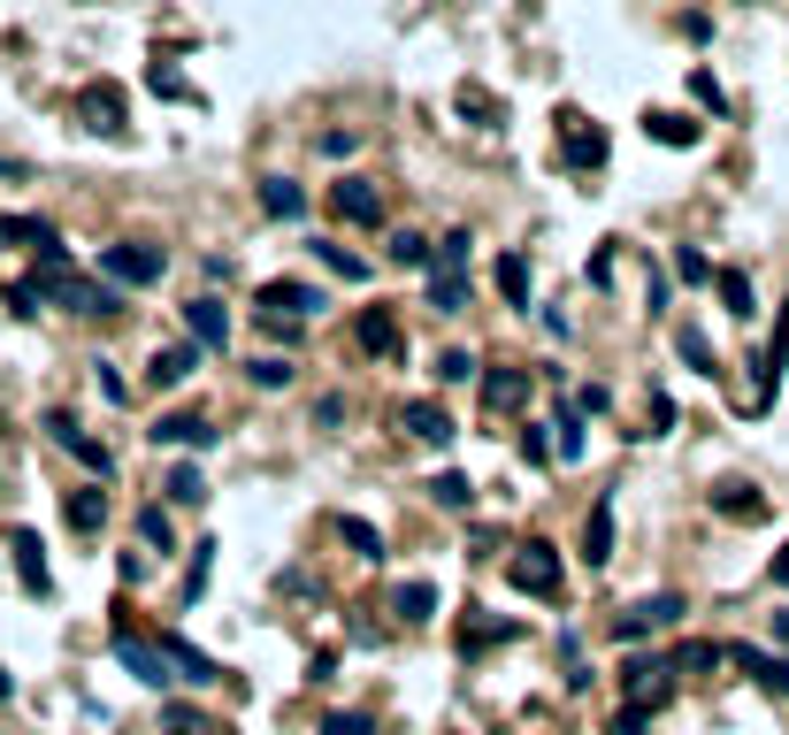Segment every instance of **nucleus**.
<instances>
[{
    "instance_id": "cd10ccee",
    "label": "nucleus",
    "mask_w": 789,
    "mask_h": 735,
    "mask_svg": "<svg viewBox=\"0 0 789 735\" xmlns=\"http://www.w3.org/2000/svg\"><path fill=\"white\" fill-rule=\"evenodd\" d=\"M713 292L728 299V314H736V322H752V314H759V292H752V277H744V269H721V277H713Z\"/></svg>"
},
{
    "instance_id": "6ab92c4d",
    "label": "nucleus",
    "mask_w": 789,
    "mask_h": 735,
    "mask_svg": "<svg viewBox=\"0 0 789 735\" xmlns=\"http://www.w3.org/2000/svg\"><path fill=\"white\" fill-rule=\"evenodd\" d=\"M8 552H15L23 590H31V597H46V552H39V537H31V529H15V537H8Z\"/></svg>"
},
{
    "instance_id": "9d476101",
    "label": "nucleus",
    "mask_w": 789,
    "mask_h": 735,
    "mask_svg": "<svg viewBox=\"0 0 789 735\" xmlns=\"http://www.w3.org/2000/svg\"><path fill=\"white\" fill-rule=\"evenodd\" d=\"M184 337H192L199 353H223V345H230V306H223V299H192V306H184Z\"/></svg>"
},
{
    "instance_id": "a211bd4d",
    "label": "nucleus",
    "mask_w": 789,
    "mask_h": 735,
    "mask_svg": "<svg viewBox=\"0 0 789 735\" xmlns=\"http://www.w3.org/2000/svg\"><path fill=\"white\" fill-rule=\"evenodd\" d=\"M483 407H490V414H521V407H529V376H521V368H498V376L483 383Z\"/></svg>"
},
{
    "instance_id": "a19ab883",
    "label": "nucleus",
    "mask_w": 789,
    "mask_h": 735,
    "mask_svg": "<svg viewBox=\"0 0 789 735\" xmlns=\"http://www.w3.org/2000/svg\"><path fill=\"white\" fill-rule=\"evenodd\" d=\"M468 376H475V353H468V345L437 353V383H468Z\"/></svg>"
},
{
    "instance_id": "8fccbe9b",
    "label": "nucleus",
    "mask_w": 789,
    "mask_h": 735,
    "mask_svg": "<svg viewBox=\"0 0 789 735\" xmlns=\"http://www.w3.org/2000/svg\"><path fill=\"white\" fill-rule=\"evenodd\" d=\"M659 430H674V399H667V391H651V430H644V437H659Z\"/></svg>"
},
{
    "instance_id": "4d7b16f0",
    "label": "nucleus",
    "mask_w": 789,
    "mask_h": 735,
    "mask_svg": "<svg viewBox=\"0 0 789 735\" xmlns=\"http://www.w3.org/2000/svg\"><path fill=\"white\" fill-rule=\"evenodd\" d=\"M8 698H15V674H8V667H0V705H8Z\"/></svg>"
},
{
    "instance_id": "5fc2aeb1",
    "label": "nucleus",
    "mask_w": 789,
    "mask_h": 735,
    "mask_svg": "<svg viewBox=\"0 0 789 735\" xmlns=\"http://www.w3.org/2000/svg\"><path fill=\"white\" fill-rule=\"evenodd\" d=\"M767 575H775V590H789V544L775 552V568H767Z\"/></svg>"
},
{
    "instance_id": "473e14b6",
    "label": "nucleus",
    "mask_w": 789,
    "mask_h": 735,
    "mask_svg": "<svg viewBox=\"0 0 789 735\" xmlns=\"http://www.w3.org/2000/svg\"><path fill=\"white\" fill-rule=\"evenodd\" d=\"M721 659H728V644H674L667 667H674V674H705V667H721Z\"/></svg>"
},
{
    "instance_id": "864d4df0",
    "label": "nucleus",
    "mask_w": 789,
    "mask_h": 735,
    "mask_svg": "<svg viewBox=\"0 0 789 735\" xmlns=\"http://www.w3.org/2000/svg\"><path fill=\"white\" fill-rule=\"evenodd\" d=\"M521 452H529L537 467H552V437H544V430H529V437H521Z\"/></svg>"
},
{
    "instance_id": "2eb2a0df",
    "label": "nucleus",
    "mask_w": 789,
    "mask_h": 735,
    "mask_svg": "<svg viewBox=\"0 0 789 735\" xmlns=\"http://www.w3.org/2000/svg\"><path fill=\"white\" fill-rule=\"evenodd\" d=\"M46 437H54V444H69V452H77V460H85L93 475H108V444H93L85 430H77V422H69V414H62V407H46Z\"/></svg>"
},
{
    "instance_id": "c9c22d12",
    "label": "nucleus",
    "mask_w": 789,
    "mask_h": 735,
    "mask_svg": "<svg viewBox=\"0 0 789 735\" xmlns=\"http://www.w3.org/2000/svg\"><path fill=\"white\" fill-rule=\"evenodd\" d=\"M674 353H682L698 376H721V368H713V345H705V329H674Z\"/></svg>"
},
{
    "instance_id": "b1692460",
    "label": "nucleus",
    "mask_w": 789,
    "mask_h": 735,
    "mask_svg": "<svg viewBox=\"0 0 789 735\" xmlns=\"http://www.w3.org/2000/svg\"><path fill=\"white\" fill-rule=\"evenodd\" d=\"M437 605H445L437 583H399L391 590V613H399V620H437Z\"/></svg>"
},
{
    "instance_id": "f8f14e48",
    "label": "nucleus",
    "mask_w": 789,
    "mask_h": 735,
    "mask_svg": "<svg viewBox=\"0 0 789 735\" xmlns=\"http://www.w3.org/2000/svg\"><path fill=\"white\" fill-rule=\"evenodd\" d=\"M728 659L759 682V690H775V698H789V659L782 651H759V644H728Z\"/></svg>"
},
{
    "instance_id": "c03bdc74",
    "label": "nucleus",
    "mask_w": 789,
    "mask_h": 735,
    "mask_svg": "<svg viewBox=\"0 0 789 735\" xmlns=\"http://www.w3.org/2000/svg\"><path fill=\"white\" fill-rule=\"evenodd\" d=\"M437 269H453V277H461V269H468V230H453V238H445V246H437Z\"/></svg>"
},
{
    "instance_id": "f257e3e1",
    "label": "nucleus",
    "mask_w": 789,
    "mask_h": 735,
    "mask_svg": "<svg viewBox=\"0 0 789 735\" xmlns=\"http://www.w3.org/2000/svg\"><path fill=\"white\" fill-rule=\"evenodd\" d=\"M69 116H77L93 139H123V131H131V100H123V85H108V77H100V85H77V93H69Z\"/></svg>"
},
{
    "instance_id": "9b49d317",
    "label": "nucleus",
    "mask_w": 789,
    "mask_h": 735,
    "mask_svg": "<svg viewBox=\"0 0 789 735\" xmlns=\"http://www.w3.org/2000/svg\"><path fill=\"white\" fill-rule=\"evenodd\" d=\"M399 430H407V437H422V444H453V437H461V430H453V414H445L437 399H407V407H399Z\"/></svg>"
},
{
    "instance_id": "f03ea898",
    "label": "nucleus",
    "mask_w": 789,
    "mask_h": 735,
    "mask_svg": "<svg viewBox=\"0 0 789 735\" xmlns=\"http://www.w3.org/2000/svg\"><path fill=\"white\" fill-rule=\"evenodd\" d=\"M506 583L521 590V597H560V590H568V568H560V552H552V544H537V537H529V544L506 560Z\"/></svg>"
},
{
    "instance_id": "f3484780",
    "label": "nucleus",
    "mask_w": 789,
    "mask_h": 735,
    "mask_svg": "<svg viewBox=\"0 0 789 735\" xmlns=\"http://www.w3.org/2000/svg\"><path fill=\"white\" fill-rule=\"evenodd\" d=\"M0 246H31V253H54V223L46 215H0Z\"/></svg>"
},
{
    "instance_id": "393cba45",
    "label": "nucleus",
    "mask_w": 789,
    "mask_h": 735,
    "mask_svg": "<svg viewBox=\"0 0 789 735\" xmlns=\"http://www.w3.org/2000/svg\"><path fill=\"white\" fill-rule=\"evenodd\" d=\"M261 207H269L277 223H300V215H307V192H300L292 176H269V184H261Z\"/></svg>"
},
{
    "instance_id": "0eeeda50",
    "label": "nucleus",
    "mask_w": 789,
    "mask_h": 735,
    "mask_svg": "<svg viewBox=\"0 0 789 735\" xmlns=\"http://www.w3.org/2000/svg\"><path fill=\"white\" fill-rule=\"evenodd\" d=\"M667 674H674L667 659H644V651H636V659H622V690H629V705L659 713V705L674 698V682H667Z\"/></svg>"
},
{
    "instance_id": "58836bf2",
    "label": "nucleus",
    "mask_w": 789,
    "mask_h": 735,
    "mask_svg": "<svg viewBox=\"0 0 789 735\" xmlns=\"http://www.w3.org/2000/svg\"><path fill=\"white\" fill-rule=\"evenodd\" d=\"M674 277H682V284H713L721 269H713V261H705L698 246H674Z\"/></svg>"
},
{
    "instance_id": "49530a36",
    "label": "nucleus",
    "mask_w": 789,
    "mask_h": 735,
    "mask_svg": "<svg viewBox=\"0 0 789 735\" xmlns=\"http://www.w3.org/2000/svg\"><path fill=\"white\" fill-rule=\"evenodd\" d=\"M147 85H154L161 100H199V93H192V85H184V77H176V69H154V77H147Z\"/></svg>"
},
{
    "instance_id": "e433bc0d",
    "label": "nucleus",
    "mask_w": 789,
    "mask_h": 735,
    "mask_svg": "<svg viewBox=\"0 0 789 735\" xmlns=\"http://www.w3.org/2000/svg\"><path fill=\"white\" fill-rule=\"evenodd\" d=\"M161 490H169V506H199V498H207V475H199V467H176Z\"/></svg>"
},
{
    "instance_id": "09e8293b",
    "label": "nucleus",
    "mask_w": 789,
    "mask_h": 735,
    "mask_svg": "<svg viewBox=\"0 0 789 735\" xmlns=\"http://www.w3.org/2000/svg\"><path fill=\"white\" fill-rule=\"evenodd\" d=\"M100 399H108V407H123V399H131V383H123L108 360H100Z\"/></svg>"
},
{
    "instance_id": "a878e982",
    "label": "nucleus",
    "mask_w": 789,
    "mask_h": 735,
    "mask_svg": "<svg viewBox=\"0 0 789 735\" xmlns=\"http://www.w3.org/2000/svg\"><path fill=\"white\" fill-rule=\"evenodd\" d=\"M713 514H728V521H759L767 498H759L752 483H721V490H713Z\"/></svg>"
},
{
    "instance_id": "bb28decb",
    "label": "nucleus",
    "mask_w": 789,
    "mask_h": 735,
    "mask_svg": "<svg viewBox=\"0 0 789 735\" xmlns=\"http://www.w3.org/2000/svg\"><path fill=\"white\" fill-rule=\"evenodd\" d=\"M315 261L337 277V284H368V261H360L353 246H329V238H315Z\"/></svg>"
},
{
    "instance_id": "c756f323",
    "label": "nucleus",
    "mask_w": 789,
    "mask_h": 735,
    "mask_svg": "<svg viewBox=\"0 0 789 735\" xmlns=\"http://www.w3.org/2000/svg\"><path fill=\"white\" fill-rule=\"evenodd\" d=\"M430 306H437V314H468V277L430 269Z\"/></svg>"
},
{
    "instance_id": "dca6fc26",
    "label": "nucleus",
    "mask_w": 789,
    "mask_h": 735,
    "mask_svg": "<svg viewBox=\"0 0 789 735\" xmlns=\"http://www.w3.org/2000/svg\"><path fill=\"white\" fill-rule=\"evenodd\" d=\"M399 322H391V306H368L360 314V353H376V360H399Z\"/></svg>"
},
{
    "instance_id": "ddd939ff",
    "label": "nucleus",
    "mask_w": 789,
    "mask_h": 735,
    "mask_svg": "<svg viewBox=\"0 0 789 735\" xmlns=\"http://www.w3.org/2000/svg\"><path fill=\"white\" fill-rule=\"evenodd\" d=\"M583 560H591V568L614 560V490H598L591 514H583Z\"/></svg>"
},
{
    "instance_id": "37998d69",
    "label": "nucleus",
    "mask_w": 789,
    "mask_h": 735,
    "mask_svg": "<svg viewBox=\"0 0 789 735\" xmlns=\"http://www.w3.org/2000/svg\"><path fill=\"white\" fill-rule=\"evenodd\" d=\"M139 537H147L154 552H169V514H161V506H139Z\"/></svg>"
},
{
    "instance_id": "a18cd8bd",
    "label": "nucleus",
    "mask_w": 789,
    "mask_h": 735,
    "mask_svg": "<svg viewBox=\"0 0 789 735\" xmlns=\"http://www.w3.org/2000/svg\"><path fill=\"white\" fill-rule=\"evenodd\" d=\"M322 735H376V721H368V713H329Z\"/></svg>"
},
{
    "instance_id": "de8ad7c7",
    "label": "nucleus",
    "mask_w": 789,
    "mask_h": 735,
    "mask_svg": "<svg viewBox=\"0 0 789 735\" xmlns=\"http://www.w3.org/2000/svg\"><path fill=\"white\" fill-rule=\"evenodd\" d=\"M207 568H215V544H199V552H192V575H184V597H199V590H207Z\"/></svg>"
},
{
    "instance_id": "20e7f679",
    "label": "nucleus",
    "mask_w": 789,
    "mask_h": 735,
    "mask_svg": "<svg viewBox=\"0 0 789 735\" xmlns=\"http://www.w3.org/2000/svg\"><path fill=\"white\" fill-rule=\"evenodd\" d=\"M100 269H108V284L147 292V284H161V277H169V253H161V246H131V238H123V246H108V253H100Z\"/></svg>"
},
{
    "instance_id": "423d86ee",
    "label": "nucleus",
    "mask_w": 789,
    "mask_h": 735,
    "mask_svg": "<svg viewBox=\"0 0 789 735\" xmlns=\"http://www.w3.org/2000/svg\"><path fill=\"white\" fill-rule=\"evenodd\" d=\"M116 667H123V674H139L147 690H169V682H176L169 651H161V644H147V636H131V628L116 636Z\"/></svg>"
},
{
    "instance_id": "412c9836",
    "label": "nucleus",
    "mask_w": 789,
    "mask_h": 735,
    "mask_svg": "<svg viewBox=\"0 0 789 735\" xmlns=\"http://www.w3.org/2000/svg\"><path fill=\"white\" fill-rule=\"evenodd\" d=\"M644 131H651L659 147H698V139H705V123H690V116H674V108H651Z\"/></svg>"
},
{
    "instance_id": "79ce46f5",
    "label": "nucleus",
    "mask_w": 789,
    "mask_h": 735,
    "mask_svg": "<svg viewBox=\"0 0 789 735\" xmlns=\"http://www.w3.org/2000/svg\"><path fill=\"white\" fill-rule=\"evenodd\" d=\"M246 376H253L261 391H284V383H292V360H277V353H269V360H253Z\"/></svg>"
},
{
    "instance_id": "7ed1b4c3",
    "label": "nucleus",
    "mask_w": 789,
    "mask_h": 735,
    "mask_svg": "<svg viewBox=\"0 0 789 735\" xmlns=\"http://www.w3.org/2000/svg\"><path fill=\"white\" fill-rule=\"evenodd\" d=\"M253 306L277 314V322H307V314L329 306V292H322V284H300V277H269V284H253Z\"/></svg>"
},
{
    "instance_id": "4468645a",
    "label": "nucleus",
    "mask_w": 789,
    "mask_h": 735,
    "mask_svg": "<svg viewBox=\"0 0 789 735\" xmlns=\"http://www.w3.org/2000/svg\"><path fill=\"white\" fill-rule=\"evenodd\" d=\"M161 651H169V667H176V682H192V690H207V682H223V667L199 651V644H184V636H161Z\"/></svg>"
},
{
    "instance_id": "6e6552de",
    "label": "nucleus",
    "mask_w": 789,
    "mask_h": 735,
    "mask_svg": "<svg viewBox=\"0 0 789 735\" xmlns=\"http://www.w3.org/2000/svg\"><path fill=\"white\" fill-rule=\"evenodd\" d=\"M329 215H337V223L376 230V223H383V192H376L368 176H337V184H329Z\"/></svg>"
},
{
    "instance_id": "4c0bfd02",
    "label": "nucleus",
    "mask_w": 789,
    "mask_h": 735,
    "mask_svg": "<svg viewBox=\"0 0 789 735\" xmlns=\"http://www.w3.org/2000/svg\"><path fill=\"white\" fill-rule=\"evenodd\" d=\"M552 430H560V467H568V460H583V407H560V422H552Z\"/></svg>"
},
{
    "instance_id": "603ef678",
    "label": "nucleus",
    "mask_w": 789,
    "mask_h": 735,
    "mask_svg": "<svg viewBox=\"0 0 789 735\" xmlns=\"http://www.w3.org/2000/svg\"><path fill=\"white\" fill-rule=\"evenodd\" d=\"M690 93H698V100H705V108H713V116H721V108H728V100H721V85H713V77H705V69H698V77H690Z\"/></svg>"
},
{
    "instance_id": "f704fd0d",
    "label": "nucleus",
    "mask_w": 789,
    "mask_h": 735,
    "mask_svg": "<svg viewBox=\"0 0 789 735\" xmlns=\"http://www.w3.org/2000/svg\"><path fill=\"white\" fill-rule=\"evenodd\" d=\"M430 498H437L445 514H468V506H475V483H468V475H453V467H445V475L430 483Z\"/></svg>"
},
{
    "instance_id": "c85d7f7f",
    "label": "nucleus",
    "mask_w": 789,
    "mask_h": 735,
    "mask_svg": "<svg viewBox=\"0 0 789 735\" xmlns=\"http://www.w3.org/2000/svg\"><path fill=\"white\" fill-rule=\"evenodd\" d=\"M329 529H337V544H353V552H360V560H383V529H368V521H360V514H337V521H329Z\"/></svg>"
},
{
    "instance_id": "3c124183",
    "label": "nucleus",
    "mask_w": 789,
    "mask_h": 735,
    "mask_svg": "<svg viewBox=\"0 0 789 735\" xmlns=\"http://www.w3.org/2000/svg\"><path fill=\"white\" fill-rule=\"evenodd\" d=\"M644 721H651L644 705H622V713H614V728H606V735H644Z\"/></svg>"
},
{
    "instance_id": "39448f33",
    "label": "nucleus",
    "mask_w": 789,
    "mask_h": 735,
    "mask_svg": "<svg viewBox=\"0 0 789 735\" xmlns=\"http://www.w3.org/2000/svg\"><path fill=\"white\" fill-rule=\"evenodd\" d=\"M560 169H575V176H591V169H606V131L591 123V116H560Z\"/></svg>"
},
{
    "instance_id": "6e6d98bb",
    "label": "nucleus",
    "mask_w": 789,
    "mask_h": 735,
    "mask_svg": "<svg viewBox=\"0 0 789 735\" xmlns=\"http://www.w3.org/2000/svg\"><path fill=\"white\" fill-rule=\"evenodd\" d=\"M775 644H782V651H789V613H775Z\"/></svg>"
},
{
    "instance_id": "ea45409f",
    "label": "nucleus",
    "mask_w": 789,
    "mask_h": 735,
    "mask_svg": "<svg viewBox=\"0 0 789 735\" xmlns=\"http://www.w3.org/2000/svg\"><path fill=\"white\" fill-rule=\"evenodd\" d=\"M39 299H46V284H39V277H23V284H8V314H15V322H31V314H39Z\"/></svg>"
},
{
    "instance_id": "1a4fd4ad",
    "label": "nucleus",
    "mask_w": 789,
    "mask_h": 735,
    "mask_svg": "<svg viewBox=\"0 0 789 735\" xmlns=\"http://www.w3.org/2000/svg\"><path fill=\"white\" fill-rule=\"evenodd\" d=\"M682 613H690V605H682L674 590H659V597H644V605H629V613L614 620V636H622V644H644L651 628H674Z\"/></svg>"
},
{
    "instance_id": "5701e85b",
    "label": "nucleus",
    "mask_w": 789,
    "mask_h": 735,
    "mask_svg": "<svg viewBox=\"0 0 789 735\" xmlns=\"http://www.w3.org/2000/svg\"><path fill=\"white\" fill-rule=\"evenodd\" d=\"M154 444H192V452H207V444H215V430H207L199 414H161V422H154Z\"/></svg>"
},
{
    "instance_id": "aec40b11",
    "label": "nucleus",
    "mask_w": 789,
    "mask_h": 735,
    "mask_svg": "<svg viewBox=\"0 0 789 735\" xmlns=\"http://www.w3.org/2000/svg\"><path fill=\"white\" fill-rule=\"evenodd\" d=\"M199 360H207V353H199V345L184 337V345H161V353H154V368H147V376H154L161 391H169V383H184V376H192Z\"/></svg>"
},
{
    "instance_id": "72a5a7b5",
    "label": "nucleus",
    "mask_w": 789,
    "mask_h": 735,
    "mask_svg": "<svg viewBox=\"0 0 789 735\" xmlns=\"http://www.w3.org/2000/svg\"><path fill=\"white\" fill-rule=\"evenodd\" d=\"M498 292H506V306H529V261L521 253H498Z\"/></svg>"
},
{
    "instance_id": "7c9ffc66",
    "label": "nucleus",
    "mask_w": 789,
    "mask_h": 735,
    "mask_svg": "<svg viewBox=\"0 0 789 735\" xmlns=\"http://www.w3.org/2000/svg\"><path fill=\"white\" fill-rule=\"evenodd\" d=\"M453 108H461L468 123H483V131H490V123H506V108H498V100H490L483 85H461V93H453Z\"/></svg>"
},
{
    "instance_id": "4be33fe9",
    "label": "nucleus",
    "mask_w": 789,
    "mask_h": 735,
    "mask_svg": "<svg viewBox=\"0 0 789 735\" xmlns=\"http://www.w3.org/2000/svg\"><path fill=\"white\" fill-rule=\"evenodd\" d=\"M62 514H69V529H77V537H93V529H108V490H69V498H62Z\"/></svg>"
},
{
    "instance_id": "2f4dec72",
    "label": "nucleus",
    "mask_w": 789,
    "mask_h": 735,
    "mask_svg": "<svg viewBox=\"0 0 789 735\" xmlns=\"http://www.w3.org/2000/svg\"><path fill=\"white\" fill-rule=\"evenodd\" d=\"M391 261H399V269H437V253H430L422 230H391Z\"/></svg>"
}]
</instances>
